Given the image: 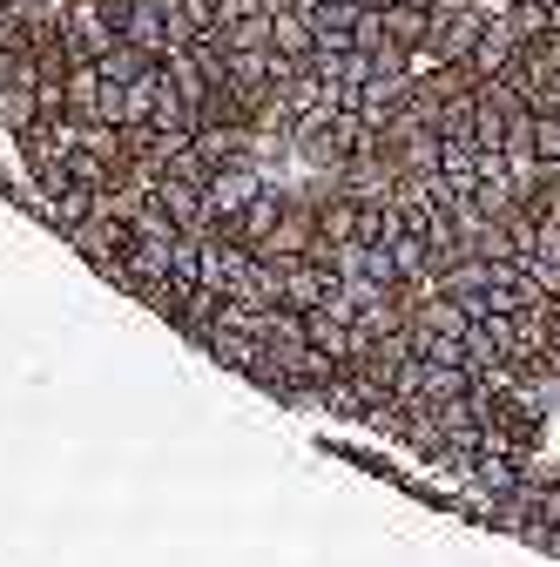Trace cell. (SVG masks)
<instances>
[{
  "label": "cell",
  "mask_w": 560,
  "mask_h": 567,
  "mask_svg": "<svg viewBox=\"0 0 560 567\" xmlns=\"http://www.w3.org/2000/svg\"><path fill=\"white\" fill-rule=\"evenodd\" d=\"M520 48H527V41H520V34H514L500 14H494V21H486V34H479V48L466 54V75H473V82H494V75H507V68L520 61Z\"/></svg>",
  "instance_id": "cell-1"
},
{
  "label": "cell",
  "mask_w": 560,
  "mask_h": 567,
  "mask_svg": "<svg viewBox=\"0 0 560 567\" xmlns=\"http://www.w3.org/2000/svg\"><path fill=\"white\" fill-rule=\"evenodd\" d=\"M426 34H433V8H412V0H392V8H385V41L392 48L418 54V48H426Z\"/></svg>",
  "instance_id": "cell-2"
},
{
  "label": "cell",
  "mask_w": 560,
  "mask_h": 567,
  "mask_svg": "<svg viewBox=\"0 0 560 567\" xmlns=\"http://www.w3.org/2000/svg\"><path fill=\"white\" fill-rule=\"evenodd\" d=\"M500 21H507L520 41H540V34H553V8H540V0H507V8H500Z\"/></svg>",
  "instance_id": "cell-3"
},
{
  "label": "cell",
  "mask_w": 560,
  "mask_h": 567,
  "mask_svg": "<svg viewBox=\"0 0 560 567\" xmlns=\"http://www.w3.org/2000/svg\"><path fill=\"white\" fill-rule=\"evenodd\" d=\"M352 48H365V54L385 48V8H359V21H352Z\"/></svg>",
  "instance_id": "cell-4"
},
{
  "label": "cell",
  "mask_w": 560,
  "mask_h": 567,
  "mask_svg": "<svg viewBox=\"0 0 560 567\" xmlns=\"http://www.w3.org/2000/svg\"><path fill=\"white\" fill-rule=\"evenodd\" d=\"M540 520L560 527V480H540Z\"/></svg>",
  "instance_id": "cell-5"
},
{
  "label": "cell",
  "mask_w": 560,
  "mask_h": 567,
  "mask_svg": "<svg viewBox=\"0 0 560 567\" xmlns=\"http://www.w3.org/2000/svg\"><path fill=\"white\" fill-rule=\"evenodd\" d=\"M533 209H540V217H547V224H560V176H553V183L540 189V203H533Z\"/></svg>",
  "instance_id": "cell-6"
},
{
  "label": "cell",
  "mask_w": 560,
  "mask_h": 567,
  "mask_svg": "<svg viewBox=\"0 0 560 567\" xmlns=\"http://www.w3.org/2000/svg\"><path fill=\"white\" fill-rule=\"evenodd\" d=\"M540 8H560V0H540Z\"/></svg>",
  "instance_id": "cell-7"
},
{
  "label": "cell",
  "mask_w": 560,
  "mask_h": 567,
  "mask_svg": "<svg viewBox=\"0 0 560 567\" xmlns=\"http://www.w3.org/2000/svg\"><path fill=\"white\" fill-rule=\"evenodd\" d=\"M553 28H560V8H553Z\"/></svg>",
  "instance_id": "cell-8"
}]
</instances>
